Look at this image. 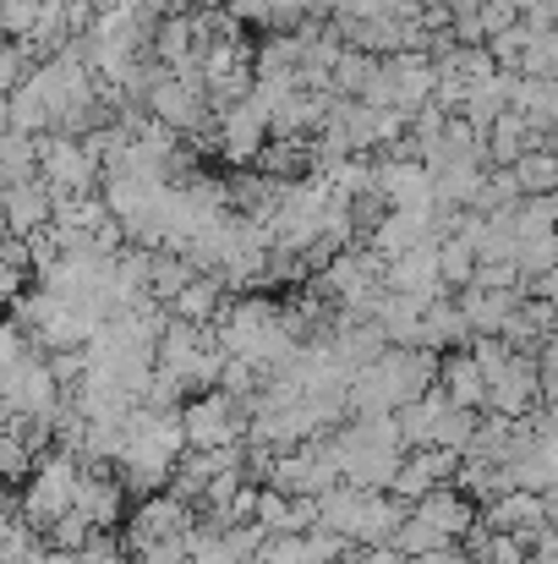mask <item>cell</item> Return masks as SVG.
I'll return each instance as SVG.
<instances>
[{"label":"cell","instance_id":"1","mask_svg":"<svg viewBox=\"0 0 558 564\" xmlns=\"http://www.w3.org/2000/svg\"><path fill=\"white\" fill-rule=\"evenodd\" d=\"M149 105H154L171 127H192L197 110H203V99L192 94V77H182V83H160V88L149 94Z\"/></svg>","mask_w":558,"mask_h":564},{"label":"cell","instance_id":"2","mask_svg":"<svg viewBox=\"0 0 558 564\" xmlns=\"http://www.w3.org/2000/svg\"><path fill=\"white\" fill-rule=\"evenodd\" d=\"M44 176H50L55 187H83V182L94 176V160H88L77 143H55L50 160H44Z\"/></svg>","mask_w":558,"mask_h":564}]
</instances>
